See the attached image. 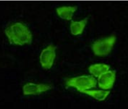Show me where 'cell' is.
I'll use <instances>...</instances> for the list:
<instances>
[{
    "label": "cell",
    "mask_w": 128,
    "mask_h": 109,
    "mask_svg": "<svg viewBox=\"0 0 128 109\" xmlns=\"http://www.w3.org/2000/svg\"><path fill=\"white\" fill-rule=\"evenodd\" d=\"M5 33L12 44L18 45L30 44L32 34L25 24L21 22H15L5 30Z\"/></svg>",
    "instance_id": "1"
},
{
    "label": "cell",
    "mask_w": 128,
    "mask_h": 109,
    "mask_svg": "<svg viewBox=\"0 0 128 109\" xmlns=\"http://www.w3.org/2000/svg\"><path fill=\"white\" fill-rule=\"evenodd\" d=\"M96 79L90 75H82V76L72 77L67 79L66 85L74 87L79 92H82L84 90L94 88L96 85Z\"/></svg>",
    "instance_id": "2"
},
{
    "label": "cell",
    "mask_w": 128,
    "mask_h": 109,
    "mask_svg": "<svg viewBox=\"0 0 128 109\" xmlns=\"http://www.w3.org/2000/svg\"><path fill=\"white\" fill-rule=\"evenodd\" d=\"M116 41L115 35L99 39L94 42L92 49L95 55L98 56H106L111 53Z\"/></svg>",
    "instance_id": "3"
},
{
    "label": "cell",
    "mask_w": 128,
    "mask_h": 109,
    "mask_svg": "<svg viewBox=\"0 0 128 109\" xmlns=\"http://www.w3.org/2000/svg\"><path fill=\"white\" fill-rule=\"evenodd\" d=\"M56 46L52 44H50L41 52L40 56V61L41 66L44 69H50L52 67L56 56Z\"/></svg>",
    "instance_id": "4"
},
{
    "label": "cell",
    "mask_w": 128,
    "mask_h": 109,
    "mask_svg": "<svg viewBox=\"0 0 128 109\" xmlns=\"http://www.w3.org/2000/svg\"><path fill=\"white\" fill-rule=\"evenodd\" d=\"M52 88L50 84L27 83L23 86V91L24 95H38Z\"/></svg>",
    "instance_id": "5"
},
{
    "label": "cell",
    "mask_w": 128,
    "mask_h": 109,
    "mask_svg": "<svg viewBox=\"0 0 128 109\" xmlns=\"http://www.w3.org/2000/svg\"><path fill=\"white\" fill-rule=\"evenodd\" d=\"M115 80V71L112 70L107 71L98 77L99 87L103 89H110L113 87Z\"/></svg>",
    "instance_id": "6"
},
{
    "label": "cell",
    "mask_w": 128,
    "mask_h": 109,
    "mask_svg": "<svg viewBox=\"0 0 128 109\" xmlns=\"http://www.w3.org/2000/svg\"><path fill=\"white\" fill-rule=\"evenodd\" d=\"M78 7L74 6H62L56 8V11L57 14L62 19L70 20L72 19L74 13L78 10Z\"/></svg>",
    "instance_id": "7"
},
{
    "label": "cell",
    "mask_w": 128,
    "mask_h": 109,
    "mask_svg": "<svg viewBox=\"0 0 128 109\" xmlns=\"http://www.w3.org/2000/svg\"><path fill=\"white\" fill-rule=\"evenodd\" d=\"M88 18H85L84 19L80 21H72L70 25V30L71 33L74 35L82 34L86 24L87 23Z\"/></svg>",
    "instance_id": "8"
},
{
    "label": "cell",
    "mask_w": 128,
    "mask_h": 109,
    "mask_svg": "<svg viewBox=\"0 0 128 109\" xmlns=\"http://www.w3.org/2000/svg\"><path fill=\"white\" fill-rule=\"evenodd\" d=\"M110 68V66L103 63H98L92 64L89 67V71L90 74L94 76L98 77L101 74L107 72Z\"/></svg>",
    "instance_id": "9"
},
{
    "label": "cell",
    "mask_w": 128,
    "mask_h": 109,
    "mask_svg": "<svg viewBox=\"0 0 128 109\" xmlns=\"http://www.w3.org/2000/svg\"><path fill=\"white\" fill-rule=\"evenodd\" d=\"M82 93L90 95L98 101H102L106 98L110 93V91H104L103 90H85Z\"/></svg>",
    "instance_id": "10"
}]
</instances>
